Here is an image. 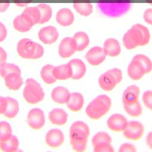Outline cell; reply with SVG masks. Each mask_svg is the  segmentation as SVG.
Here are the masks:
<instances>
[{
  "instance_id": "1",
  "label": "cell",
  "mask_w": 152,
  "mask_h": 152,
  "mask_svg": "<svg viewBox=\"0 0 152 152\" xmlns=\"http://www.w3.org/2000/svg\"><path fill=\"white\" fill-rule=\"evenodd\" d=\"M90 133V128L84 122L77 121L72 123L69 131L72 148L77 152L84 151L87 148Z\"/></svg>"
},
{
  "instance_id": "2",
  "label": "cell",
  "mask_w": 152,
  "mask_h": 152,
  "mask_svg": "<svg viewBox=\"0 0 152 152\" xmlns=\"http://www.w3.org/2000/svg\"><path fill=\"white\" fill-rule=\"evenodd\" d=\"M112 106L111 99L106 94H100L92 100L86 108L87 116L91 119H99L108 113Z\"/></svg>"
},
{
  "instance_id": "3",
  "label": "cell",
  "mask_w": 152,
  "mask_h": 152,
  "mask_svg": "<svg viewBox=\"0 0 152 152\" xmlns=\"http://www.w3.org/2000/svg\"><path fill=\"white\" fill-rule=\"evenodd\" d=\"M17 50L19 55L25 59H38L44 53L42 45L27 38L22 39L18 42Z\"/></svg>"
},
{
  "instance_id": "4",
  "label": "cell",
  "mask_w": 152,
  "mask_h": 152,
  "mask_svg": "<svg viewBox=\"0 0 152 152\" xmlns=\"http://www.w3.org/2000/svg\"><path fill=\"white\" fill-rule=\"evenodd\" d=\"M122 70L117 68H113L102 74L99 78L98 83L102 90L106 91H110L122 81Z\"/></svg>"
},
{
  "instance_id": "5",
  "label": "cell",
  "mask_w": 152,
  "mask_h": 152,
  "mask_svg": "<svg viewBox=\"0 0 152 152\" xmlns=\"http://www.w3.org/2000/svg\"><path fill=\"white\" fill-rule=\"evenodd\" d=\"M23 94L25 100L30 104L37 103L41 102L45 97L42 87L33 78L26 80Z\"/></svg>"
},
{
  "instance_id": "6",
  "label": "cell",
  "mask_w": 152,
  "mask_h": 152,
  "mask_svg": "<svg viewBox=\"0 0 152 152\" xmlns=\"http://www.w3.org/2000/svg\"><path fill=\"white\" fill-rule=\"evenodd\" d=\"M143 36L141 31L134 26L127 30L122 37L124 47L128 50L134 49L138 46H142Z\"/></svg>"
},
{
  "instance_id": "7",
  "label": "cell",
  "mask_w": 152,
  "mask_h": 152,
  "mask_svg": "<svg viewBox=\"0 0 152 152\" xmlns=\"http://www.w3.org/2000/svg\"><path fill=\"white\" fill-rule=\"evenodd\" d=\"M145 131L143 124L137 121H131L122 131L124 137L129 140L137 141L144 135Z\"/></svg>"
},
{
  "instance_id": "8",
  "label": "cell",
  "mask_w": 152,
  "mask_h": 152,
  "mask_svg": "<svg viewBox=\"0 0 152 152\" xmlns=\"http://www.w3.org/2000/svg\"><path fill=\"white\" fill-rule=\"evenodd\" d=\"M77 52V43L71 37H66L60 42L58 46V53L62 58H68Z\"/></svg>"
},
{
  "instance_id": "9",
  "label": "cell",
  "mask_w": 152,
  "mask_h": 152,
  "mask_svg": "<svg viewBox=\"0 0 152 152\" xmlns=\"http://www.w3.org/2000/svg\"><path fill=\"white\" fill-rule=\"evenodd\" d=\"M106 56L103 48L99 46L90 48L85 55L86 61L92 66L100 65L104 61Z\"/></svg>"
},
{
  "instance_id": "10",
  "label": "cell",
  "mask_w": 152,
  "mask_h": 152,
  "mask_svg": "<svg viewBox=\"0 0 152 152\" xmlns=\"http://www.w3.org/2000/svg\"><path fill=\"white\" fill-rule=\"evenodd\" d=\"M27 123L34 129L42 128L45 124L44 112L39 108L31 109L27 115Z\"/></svg>"
},
{
  "instance_id": "11",
  "label": "cell",
  "mask_w": 152,
  "mask_h": 152,
  "mask_svg": "<svg viewBox=\"0 0 152 152\" xmlns=\"http://www.w3.org/2000/svg\"><path fill=\"white\" fill-rule=\"evenodd\" d=\"M128 121L126 117L120 113H114L110 116L106 124L108 128L114 132H122L127 125Z\"/></svg>"
},
{
  "instance_id": "12",
  "label": "cell",
  "mask_w": 152,
  "mask_h": 152,
  "mask_svg": "<svg viewBox=\"0 0 152 152\" xmlns=\"http://www.w3.org/2000/svg\"><path fill=\"white\" fill-rule=\"evenodd\" d=\"M39 40L45 44L50 45L58 39L59 33L54 26H48L42 28L38 33Z\"/></svg>"
},
{
  "instance_id": "13",
  "label": "cell",
  "mask_w": 152,
  "mask_h": 152,
  "mask_svg": "<svg viewBox=\"0 0 152 152\" xmlns=\"http://www.w3.org/2000/svg\"><path fill=\"white\" fill-rule=\"evenodd\" d=\"M127 73L128 77L134 81L141 79L143 76L146 74L145 69L142 65L138 60L134 58H132L128 66Z\"/></svg>"
},
{
  "instance_id": "14",
  "label": "cell",
  "mask_w": 152,
  "mask_h": 152,
  "mask_svg": "<svg viewBox=\"0 0 152 152\" xmlns=\"http://www.w3.org/2000/svg\"><path fill=\"white\" fill-rule=\"evenodd\" d=\"M64 133L59 129H52L49 130L45 137V141L48 145L52 148L61 146L64 142Z\"/></svg>"
},
{
  "instance_id": "15",
  "label": "cell",
  "mask_w": 152,
  "mask_h": 152,
  "mask_svg": "<svg viewBox=\"0 0 152 152\" xmlns=\"http://www.w3.org/2000/svg\"><path fill=\"white\" fill-rule=\"evenodd\" d=\"M140 88L135 84L127 87L123 92L122 102L123 104H130L138 101Z\"/></svg>"
},
{
  "instance_id": "16",
  "label": "cell",
  "mask_w": 152,
  "mask_h": 152,
  "mask_svg": "<svg viewBox=\"0 0 152 152\" xmlns=\"http://www.w3.org/2000/svg\"><path fill=\"white\" fill-rule=\"evenodd\" d=\"M103 49L106 56L109 57H116L121 52V45L115 38L107 39L103 43Z\"/></svg>"
},
{
  "instance_id": "17",
  "label": "cell",
  "mask_w": 152,
  "mask_h": 152,
  "mask_svg": "<svg viewBox=\"0 0 152 152\" xmlns=\"http://www.w3.org/2000/svg\"><path fill=\"white\" fill-rule=\"evenodd\" d=\"M56 21L62 26H69L71 25L74 21V13L68 8H61L56 12Z\"/></svg>"
},
{
  "instance_id": "18",
  "label": "cell",
  "mask_w": 152,
  "mask_h": 152,
  "mask_svg": "<svg viewBox=\"0 0 152 152\" xmlns=\"http://www.w3.org/2000/svg\"><path fill=\"white\" fill-rule=\"evenodd\" d=\"M68 62L71 66L72 72L71 78L75 80L82 78L86 74L87 71L85 63L81 59L77 58L72 59Z\"/></svg>"
},
{
  "instance_id": "19",
  "label": "cell",
  "mask_w": 152,
  "mask_h": 152,
  "mask_svg": "<svg viewBox=\"0 0 152 152\" xmlns=\"http://www.w3.org/2000/svg\"><path fill=\"white\" fill-rule=\"evenodd\" d=\"M33 24L31 20L23 12L17 15L13 20V26L15 30L20 32H27L29 31Z\"/></svg>"
},
{
  "instance_id": "20",
  "label": "cell",
  "mask_w": 152,
  "mask_h": 152,
  "mask_svg": "<svg viewBox=\"0 0 152 152\" xmlns=\"http://www.w3.org/2000/svg\"><path fill=\"white\" fill-rule=\"evenodd\" d=\"M71 93L65 87L58 86L54 88L51 93V98L53 102L59 104H66L70 97Z\"/></svg>"
},
{
  "instance_id": "21",
  "label": "cell",
  "mask_w": 152,
  "mask_h": 152,
  "mask_svg": "<svg viewBox=\"0 0 152 152\" xmlns=\"http://www.w3.org/2000/svg\"><path fill=\"white\" fill-rule=\"evenodd\" d=\"M68 113L62 109L55 108L49 113V119L52 124L56 125H65L68 121Z\"/></svg>"
},
{
  "instance_id": "22",
  "label": "cell",
  "mask_w": 152,
  "mask_h": 152,
  "mask_svg": "<svg viewBox=\"0 0 152 152\" xmlns=\"http://www.w3.org/2000/svg\"><path fill=\"white\" fill-rule=\"evenodd\" d=\"M67 107L72 112H78L81 110L84 104L83 96L78 92L71 93L69 99L66 103Z\"/></svg>"
},
{
  "instance_id": "23",
  "label": "cell",
  "mask_w": 152,
  "mask_h": 152,
  "mask_svg": "<svg viewBox=\"0 0 152 152\" xmlns=\"http://www.w3.org/2000/svg\"><path fill=\"white\" fill-rule=\"evenodd\" d=\"M53 74L56 80H66L71 78L72 75L71 66L69 62L54 66Z\"/></svg>"
},
{
  "instance_id": "24",
  "label": "cell",
  "mask_w": 152,
  "mask_h": 152,
  "mask_svg": "<svg viewBox=\"0 0 152 152\" xmlns=\"http://www.w3.org/2000/svg\"><path fill=\"white\" fill-rule=\"evenodd\" d=\"M73 8L80 15L87 17L93 12V5L90 0H74Z\"/></svg>"
},
{
  "instance_id": "25",
  "label": "cell",
  "mask_w": 152,
  "mask_h": 152,
  "mask_svg": "<svg viewBox=\"0 0 152 152\" xmlns=\"http://www.w3.org/2000/svg\"><path fill=\"white\" fill-rule=\"evenodd\" d=\"M4 80L6 86L12 90H18L23 83L21 73L18 72L10 73L4 78Z\"/></svg>"
},
{
  "instance_id": "26",
  "label": "cell",
  "mask_w": 152,
  "mask_h": 152,
  "mask_svg": "<svg viewBox=\"0 0 152 152\" xmlns=\"http://www.w3.org/2000/svg\"><path fill=\"white\" fill-rule=\"evenodd\" d=\"M77 43V52H81L85 50L90 43V39L88 34L84 31H77L72 37Z\"/></svg>"
},
{
  "instance_id": "27",
  "label": "cell",
  "mask_w": 152,
  "mask_h": 152,
  "mask_svg": "<svg viewBox=\"0 0 152 152\" xmlns=\"http://www.w3.org/2000/svg\"><path fill=\"white\" fill-rule=\"evenodd\" d=\"M19 141L17 137L12 135L8 140L0 141V148L5 152H14L18 148Z\"/></svg>"
},
{
  "instance_id": "28",
  "label": "cell",
  "mask_w": 152,
  "mask_h": 152,
  "mask_svg": "<svg viewBox=\"0 0 152 152\" xmlns=\"http://www.w3.org/2000/svg\"><path fill=\"white\" fill-rule=\"evenodd\" d=\"M7 107L4 115L8 118H13L16 116L19 111V104L18 102L10 97H7Z\"/></svg>"
},
{
  "instance_id": "29",
  "label": "cell",
  "mask_w": 152,
  "mask_h": 152,
  "mask_svg": "<svg viewBox=\"0 0 152 152\" xmlns=\"http://www.w3.org/2000/svg\"><path fill=\"white\" fill-rule=\"evenodd\" d=\"M53 68L54 66L48 64L43 66L40 71L41 77L44 82L46 84H53L56 81L53 74Z\"/></svg>"
},
{
  "instance_id": "30",
  "label": "cell",
  "mask_w": 152,
  "mask_h": 152,
  "mask_svg": "<svg viewBox=\"0 0 152 152\" xmlns=\"http://www.w3.org/2000/svg\"><path fill=\"white\" fill-rule=\"evenodd\" d=\"M123 107L125 112L131 117H138L142 113V106L139 100L132 104H123Z\"/></svg>"
},
{
  "instance_id": "31",
  "label": "cell",
  "mask_w": 152,
  "mask_h": 152,
  "mask_svg": "<svg viewBox=\"0 0 152 152\" xmlns=\"http://www.w3.org/2000/svg\"><path fill=\"white\" fill-rule=\"evenodd\" d=\"M37 7L39 8L41 15L40 20L39 24H42L49 21L52 15V8L49 5L44 3L39 4Z\"/></svg>"
},
{
  "instance_id": "32",
  "label": "cell",
  "mask_w": 152,
  "mask_h": 152,
  "mask_svg": "<svg viewBox=\"0 0 152 152\" xmlns=\"http://www.w3.org/2000/svg\"><path fill=\"white\" fill-rule=\"evenodd\" d=\"M23 13L26 14L31 20L33 24V26L39 23L41 15L40 12L37 6L26 7L23 11Z\"/></svg>"
},
{
  "instance_id": "33",
  "label": "cell",
  "mask_w": 152,
  "mask_h": 152,
  "mask_svg": "<svg viewBox=\"0 0 152 152\" xmlns=\"http://www.w3.org/2000/svg\"><path fill=\"white\" fill-rule=\"evenodd\" d=\"M10 124L5 121L0 122V141L8 140L12 136Z\"/></svg>"
},
{
  "instance_id": "34",
  "label": "cell",
  "mask_w": 152,
  "mask_h": 152,
  "mask_svg": "<svg viewBox=\"0 0 152 152\" xmlns=\"http://www.w3.org/2000/svg\"><path fill=\"white\" fill-rule=\"evenodd\" d=\"M11 72L21 73V70L17 65L14 64L5 62L0 66V74L2 78H4L8 74Z\"/></svg>"
},
{
  "instance_id": "35",
  "label": "cell",
  "mask_w": 152,
  "mask_h": 152,
  "mask_svg": "<svg viewBox=\"0 0 152 152\" xmlns=\"http://www.w3.org/2000/svg\"><path fill=\"white\" fill-rule=\"evenodd\" d=\"M103 142H107L110 143H112V137L109 134L106 132H98L94 135L91 139V144L93 147L98 143Z\"/></svg>"
},
{
  "instance_id": "36",
  "label": "cell",
  "mask_w": 152,
  "mask_h": 152,
  "mask_svg": "<svg viewBox=\"0 0 152 152\" xmlns=\"http://www.w3.org/2000/svg\"><path fill=\"white\" fill-rule=\"evenodd\" d=\"M133 58L140 62L144 66L146 74H148L152 71V61L147 56L144 54H137Z\"/></svg>"
},
{
  "instance_id": "37",
  "label": "cell",
  "mask_w": 152,
  "mask_h": 152,
  "mask_svg": "<svg viewBox=\"0 0 152 152\" xmlns=\"http://www.w3.org/2000/svg\"><path fill=\"white\" fill-rule=\"evenodd\" d=\"M93 151L94 152H113L114 148L112 145V143L103 142L94 145Z\"/></svg>"
},
{
  "instance_id": "38",
  "label": "cell",
  "mask_w": 152,
  "mask_h": 152,
  "mask_svg": "<svg viewBox=\"0 0 152 152\" xmlns=\"http://www.w3.org/2000/svg\"><path fill=\"white\" fill-rule=\"evenodd\" d=\"M134 26L137 28H138L142 33V34L143 36L142 46L147 45L149 43V41L150 39V33L148 28L146 26L140 23L135 24Z\"/></svg>"
},
{
  "instance_id": "39",
  "label": "cell",
  "mask_w": 152,
  "mask_h": 152,
  "mask_svg": "<svg viewBox=\"0 0 152 152\" xmlns=\"http://www.w3.org/2000/svg\"><path fill=\"white\" fill-rule=\"evenodd\" d=\"M142 100L144 106L152 111V90L144 91L142 96Z\"/></svg>"
},
{
  "instance_id": "40",
  "label": "cell",
  "mask_w": 152,
  "mask_h": 152,
  "mask_svg": "<svg viewBox=\"0 0 152 152\" xmlns=\"http://www.w3.org/2000/svg\"><path fill=\"white\" fill-rule=\"evenodd\" d=\"M119 152H136V147L131 143H123L119 148Z\"/></svg>"
},
{
  "instance_id": "41",
  "label": "cell",
  "mask_w": 152,
  "mask_h": 152,
  "mask_svg": "<svg viewBox=\"0 0 152 152\" xmlns=\"http://www.w3.org/2000/svg\"><path fill=\"white\" fill-rule=\"evenodd\" d=\"M143 19L146 23L152 25V8H148L144 12Z\"/></svg>"
},
{
  "instance_id": "42",
  "label": "cell",
  "mask_w": 152,
  "mask_h": 152,
  "mask_svg": "<svg viewBox=\"0 0 152 152\" xmlns=\"http://www.w3.org/2000/svg\"><path fill=\"white\" fill-rule=\"evenodd\" d=\"M7 107V100L6 97L0 96V114H4Z\"/></svg>"
},
{
  "instance_id": "43",
  "label": "cell",
  "mask_w": 152,
  "mask_h": 152,
  "mask_svg": "<svg viewBox=\"0 0 152 152\" xmlns=\"http://www.w3.org/2000/svg\"><path fill=\"white\" fill-rule=\"evenodd\" d=\"M7 34V30L5 27V26L2 24L1 22H0V42L4 41Z\"/></svg>"
},
{
  "instance_id": "44",
  "label": "cell",
  "mask_w": 152,
  "mask_h": 152,
  "mask_svg": "<svg viewBox=\"0 0 152 152\" xmlns=\"http://www.w3.org/2000/svg\"><path fill=\"white\" fill-rule=\"evenodd\" d=\"M10 5V0H0V12H5Z\"/></svg>"
},
{
  "instance_id": "45",
  "label": "cell",
  "mask_w": 152,
  "mask_h": 152,
  "mask_svg": "<svg viewBox=\"0 0 152 152\" xmlns=\"http://www.w3.org/2000/svg\"><path fill=\"white\" fill-rule=\"evenodd\" d=\"M12 1L16 5L20 7H24L30 4L32 0H12Z\"/></svg>"
},
{
  "instance_id": "46",
  "label": "cell",
  "mask_w": 152,
  "mask_h": 152,
  "mask_svg": "<svg viewBox=\"0 0 152 152\" xmlns=\"http://www.w3.org/2000/svg\"><path fill=\"white\" fill-rule=\"evenodd\" d=\"M7 58V54L5 50L0 47V66L6 62Z\"/></svg>"
},
{
  "instance_id": "47",
  "label": "cell",
  "mask_w": 152,
  "mask_h": 152,
  "mask_svg": "<svg viewBox=\"0 0 152 152\" xmlns=\"http://www.w3.org/2000/svg\"><path fill=\"white\" fill-rule=\"evenodd\" d=\"M146 144L149 148L152 150V131L148 132L146 136Z\"/></svg>"
},
{
  "instance_id": "48",
  "label": "cell",
  "mask_w": 152,
  "mask_h": 152,
  "mask_svg": "<svg viewBox=\"0 0 152 152\" xmlns=\"http://www.w3.org/2000/svg\"><path fill=\"white\" fill-rule=\"evenodd\" d=\"M145 2L152 5V0H145Z\"/></svg>"
}]
</instances>
